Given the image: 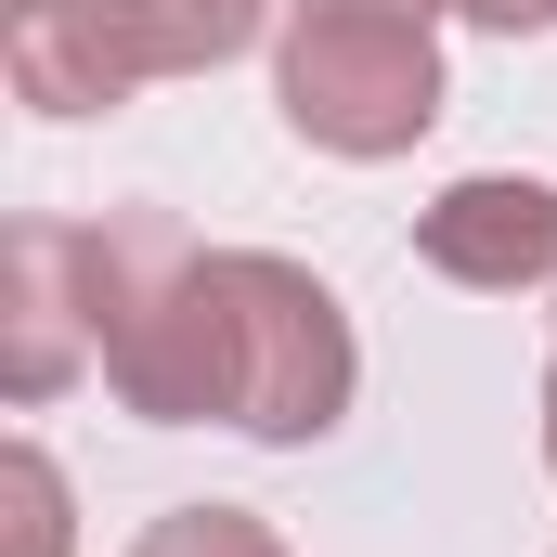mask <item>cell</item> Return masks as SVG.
<instances>
[{
  "label": "cell",
  "instance_id": "6da1fadb",
  "mask_svg": "<svg viewBox=\"0 0 557 557\" xmlns=\"http://www.w3.org/2000/svg\"><path fill=\"white\" fill-rule=\"evenodd\" d=\"M91 363L156 428L234 416V285H221V247H195L169 208L91 221Z\"/></svg>",
  "mask_w": 557,
  "mask_h": 557
},
{
  "label": "cell",
  "instance_id": "7a4b0ae2",
  "mask_svg": "<svg viewBox=\"0 0 557 557\" xmlns=\"http://www.w3.org/2000/svg\"><path fill=\"white\" fill-rule=\"evenodd\" d=\"M285 131L324 156H403L441 117V39L428 13H298L273 52Z\"/></svg>",
  "mask_w": 557,
  "mask_h": 557
},
{
  "label": "cell",
  "instance_id": "3957f363",
  "mask_svg": "<svg viewBox=\"0 0 557 557\" xmlns=\"http://www.w3.org/2000/svg\"><path fill=\"white\" fill-rule=\"evenodd\" d=\"M234 285V428L247 441H324L350 416V311L324 273H298L273 247H221Z\"/></svg>",
  "mask_w": 557,
  "mask_h": 557
},
{
  "label": "cell",
  "instance_id": "277c9868",
  "mask_svg": "<svg viewBox=\"0 0 557 557\" xmlns=\"http://www.w3.org/2000/svg\"><path fill=\"white\" fill-rule=\"evenodd\" d=\"M0 65H13V91L39 117H117L143 78H169L143 0H13L0 13Z\"/></svg>",
  "mask_w": 557,
  "mask_h": 557
},
{
  "label": "cell",
  "instance_id": "5b68a950",
  "mask_svg": "<svg viewBox=\"0 0 557 557\" xmlns=\"http://www.w3.org/2000/svg\"><path fill=\"white\" fill-rule=\"evenodd\" d=\"M13 337H0V376H13V403H52L78 363H91V234L78 221H13Z\"/></svg>",
  "mask_w": 557,
  "mask_h": 557
},
{
  "label": "cell",
  "instance_id": "8992f818",
  "mask_svg": "<svg viewBox=\"0 0 557 557\" xmlns=\"http://www.w3.org/2000/svg\"><path fill=\"white\" fill-rule=\"evenodd\" d=\"M416 260L454 285H545L557 273V182H454V195H428Z\"/></svg>",
  "mask_w": 557,
  "mask_h": 557
},
{
  "label": "cell",
  "instance_id": "52a82bcc",
  "mask_svg": "<svg viewBox=\"0 0 557 557\" xmlns=\"http://www.w3.org/2000/svg\"><path fill=\"white\" fill-rule=\"evenodd\" d=\"M131 557H285V545L247 519V506H169V519H156Z\"/></svg>",
  "mask_w": 557,
  "mask_h": 557
},
{
  "label": "cell",
  "instance_id": "ba28073f",
  "mask_svg": "<svg viewBox=\"0 0 557 557\" xmlns=\"http://www.w3.org/2000/svg\"><path fill=\"white\" fill-rule=\"evenodd\" d=\"M13 557H65V480H52V454L39 441H13Z\"/></svg>",
  "mask_w": 557,
  "mask_h": 557
},
{
  "label": "cell",
  "instance_id": "9c48e42d",
  "mask_svg": "<svg viewBox=\"0 0 557 557\" xmlns=\"http://www.w3.org/2000/svg\"><path fill=\"white\" fill-rule=\"evenodd\" d=\"M480 26H506V39H532V26H557V0H467Z\"/></svg>",
  "mask_w": 557,
  "mask_h": 557
},
{
  "label": "cell",
  "instance_id": "30bf717a",
  "mask_svg": "<svg viewBox=\"0 0 557 557\" xmlns=\"http://www.w3.org/2000/svg\"><path fill=\"white\" fill-rule=\"evenodd\" d=\"M298 13H428V0H298Z\"/></svg>",
  "mask_w": 557,
  "mask_h": 557
},
{
  "label": "cell",
  "instance_id": "8fae6325",
  "mask_svg": "<svg viewBox=\"0 0 557 557\" xmlns=\"http://www.w3.org/2000/svg\"><path fill=\"white\" fill-rule=\"evenodd\" d=\"M545 467H557V376H545Z\"/></svg>",
  "mask_w": 557,
  "mask_h": 557
}]
</instances>
